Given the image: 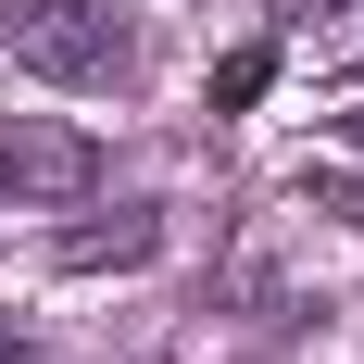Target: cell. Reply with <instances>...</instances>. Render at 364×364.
<instances>
[{"label": "cell", "instance_id": "1", "mask_svg": "<svg viewBox=\"0 0 364 364\" xmlns=\"http://www.w3.org/2000/svg\"><path fill=\"white\" fill-rule=\"evenodd\" d=\"M0 50L50 88H101L126 75V26H113V0H0Z\"/></svg>", "mask_w": 364, "mask_h": 364}, {"label": "cell", "instance_id": "4", "mask_svg": "<svg viewBox=\"0 0 364 364\" xmlns=\"http://www.w3.org/2000/svg\"><path fill=\"white\" fill-rule=\"evenodd\" d=\"M301 13H314V0H277V26H301Z\"/></svg>", "mask_w": 364, "mask_h": 364}, {"label": "cell", "instance_id": "6", "mask_svg": "<svg viewBox=\"0 0 364 364\" xmlns=\"http://www.w3.org/2000/svg\"><path fill=\"white\" fill-rule=\"evenodd\" d=\"M352 13H364V0H352Z\"/></svg>", "mask_w": 364, "mask_h": 364}, {"label": "cell", "instance_id": "2", "mask_svg": "<svg viewBox=\"0 0 364 364\" xmlns=\"http://www.w3.org/2000/svg\"><path fill=\"white\" fill-rule=\"evenodd\" d=\"M151 239H164L151 214H113V226H75V239H63V264H151Z\"/></svg>", "mask_w": 364, "mask_h": 364}, {"label": "cell", "instance_id": "3", "mask_svg": "<svg viewBox=\"0 0 364 364\" xmlns=\"http://www.w3.org/2000/svg\"><path fill=\"white\" fill-rule=\"evenodd\" d=\"M264 75H277V50H264V38H252V50H226V63H214V113H252Z\"/></svg>", "mask_w": 364, "mask_h": 364}, {"label": "cell", "instance_id": "5", "mask_svg": "<svg viewBox=\"0 0 364 364\" xmlns=\"http://www.w3.org/2000/svg\"><path fill=\"white\" fill-rule=\"evenodd\" d=\"M352 151H364V113H352Z\"/></svg>", "mask_w": 364, "mask_h": 364}]
</instances>
